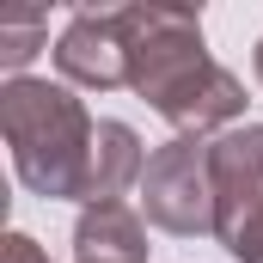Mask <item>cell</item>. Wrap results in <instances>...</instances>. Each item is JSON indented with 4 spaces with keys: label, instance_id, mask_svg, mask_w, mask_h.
Returning <instances> with one entry per match:
<instances>
[{
    "label": "cell",
    "instance_id": "cell-2",
    "mask_svg": "<svg viewBox=\"0 0 263 263\" xmlns=\"http://www.w3.org/2000/svg\"><path fill=\"white\" fill-rule=\"evenodd\" d=\"M0 129L12 147L18 178L37 196H80L86 202V178H92V135L98 123L86 117V104L49 86V80H6L0 92Z\"/></svg>",
    "mask_w": 263,
    "mask_h": 263
},
{
    "label": "cell",
    "instance_id": "cell-10",
    "mask_svg": "<svg viewBox=\"0 0 263 263\" xmlns=\"http://www.w3.org/2000/svg\"><path fill=\"white\" fill-rule=\"evenodd\" d=\"M6 263H49V257L37 251V239H25V233H12V239H6Z\"/></svg>",
    "mask_w": 263,
    "mask_h": 263
},
{
    "label": "cell",
    "instance_id": "cell-4",
    "mask_svg": "<svg viewBox=\"0 0 263 263\" xmlns=\"http://www.w3.org/2000/svg\"><path fill=\"white\" fill-rule=\"evenodd\" d=\"M55 67L73 86H129V37H123V6H86L55 43Z\"/></svg>",
    "mask_w": 263,
    "mask_h": 263
},
{
    "label": "cell",
    "instance_id": "cell-3",
    "mask_svg": "<svg viewBox=\"0 0 263 263\" xmlns=\"http://www.w3.org/2000/svg\"><path fill=\"white\" fill-rule=\"evenodd\" d=\"M141 208L165 233H214V172H208V147L196 135H178L172 147L147 159Z\"/></svg>",
    "mask_w": 263,
    "mask_h": 263
},
{
    "label": "cell",
    "instance_id": "cell-9",
    "mask_svg": "<svg viewBox=\"0 0 263 263\" xmlns=\"http://www.w3.org/2000/svg\"><path fill=\"white\" fill-rule=\"evenodd\" d=\"M220 239H227V251H233L239 263H263V202H257V208H245Z\"/></svg>",
    "mask_w": 263,
    "mask_h": 263
},
{
    "label": "cell",
    "instance_id": "cell-5",
    "mask_svg": "<svg viewBox=\"0 0 263 263\" xmlns=\"http://www.w3.org/2000/svg\"><path fill=\"white\" fill-rule=\"evenodd\" d=\"M214 172V233H227L245 208L263 202V129H233L208 147Z\"/></svg>",
    "mask_w": 263,
    "mask_h": 263
},
{
    "label": "cell",
    "instance_id": "cell-8",
    "mask_svg": "<svg viewBox=\"0 0 263 263\" xmlns=\"http://www.w3.org/2000/svg\"><path fill=\"white\" fill-rule=\"evenodd\" d=\"M49 43V12L43 6H0V62L18 80V67Z\"/></svg>",
    "mask_w": 263,
    "mask_h": 263
},
{
    "label": "cell",
    "instance_id": "cell-7",
    "mask_svg": "<svg viewBox=\"0 0 263 263\" xmlns=\"http://www.w3.org/2000/svg\"><path fill=\"white\" fill-rule=\"evenodd\" d=\"M147 172V159H141V141H135L129 123H98L92 135V178H86V208L92 202H117L123 196V184H135Z\"/></svg>",
    "mask_w": 263,
    "mask_h": 263
},
{
    "label": "cell",
    "instance_id": "cell-1",
    "mask_svg": "<svg viewBox=\"0 0 263 263\" xmlns=\"http://www.w3.org/2000/svg\"><path fill=\"white\" fill-rule=\"evenodd\" d=\"M129 37V86L178 129H214L245 110V86L202 49V12L190 6H123Z\"/></svg>",
    "mask_w": 263,
    "mask_h": 263
},
{
    "label": "cell",
    "instance_id": "cell-11",
    "mask_svg": "<svg viewBox=\"0 0 263 263\" xmlns=\"http://www.w3.org/2000/svg\"><path fill=\"white\" fill-rule=\"evenodd\" d=\"M257 80H263V43H257Z\"/></svg>",
    "mask_w": 263,
    "mask_h": 263
},
{
    "label": "cell",
    "instance_id": "cell-6",
    "mask_svg": "<svg viewBox=\"0 0 263 263\" xmlns=\"http://www.w3.org/2000/svg\"><path fill=\"white\" fill-rule=\"evenodd\" d=\"M73 251L80 263H147V233L123 202H92L73 227Z\"/></svg>",
    "mask_w": 263,
    "mask_h": 263
}]
</instances>
